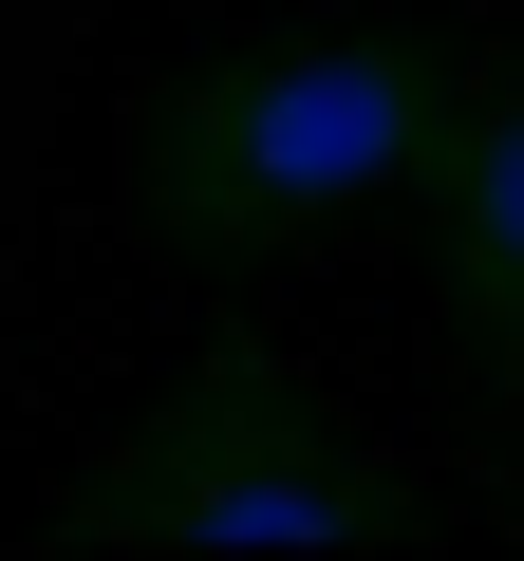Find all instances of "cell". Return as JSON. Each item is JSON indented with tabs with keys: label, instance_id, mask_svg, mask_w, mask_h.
Here are the masks:
<instances>
[{
	"label": "cell",
	"instance_id": "obj_1",
	"mask_svg": "<svg viewBox=\"0 0 524 561\" xmlns=\"http://www.w3.org/2000/svg\"><path fill=\"white\" fill-rule=\"evenodd\" d=\"M449 94H468V76H449V38H412V20L206 57V76L150 94V131H132V206H150V243H169L187 280H243L262 243L394 206V187L431 169Z\"/></svg>",
	"mask_w": 524,
	"mask_h": 561
},
{
	"label": "cell",
	"instance_id": "obj_2",
	"mask_svg": "<svg viewBox=\"0 0 524 561\" xmlns=\"http://www.w3.org/2000/svg\"><path fill=\"white\" fill-rule=\"evenodd\" d=\"M57 542H132V561H338V542H412V486L356 468V431L262 356L243 319L113 431V468L57 505Z\"/></svg>",
	"mask_w": 524,
	"mask_h": 561
},
{
	"label": "cell",
	"instance_id": "obj_3",
	"mask_svg": "<svg viewBox=\"0 0 524 561\" xmlns=\"http://www.w3.org/2000/svg\"><path fill=\"white\" fill-rule=\"evenodd\" d=\"M431 243H449V319H468V356L524 393V57L487 76V94H449V131H431Z\"/></svg>",
	"mask_w": 524,
	"mask_h": 561
}]
</instances>
